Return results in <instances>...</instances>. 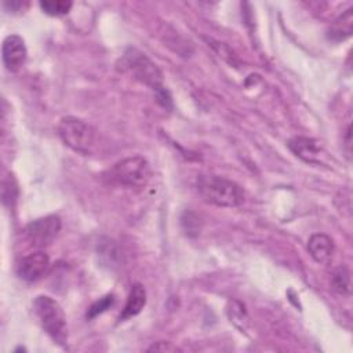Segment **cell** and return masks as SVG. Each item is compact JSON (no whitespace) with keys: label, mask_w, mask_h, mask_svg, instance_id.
I'll return each instance as SVG.
<instances>
[{"label":"cell","mask_w":353,"mask_h":353,"mask_svg":"<svg viewBox=\"0 0 353 353\" xmlns=\"http://www.w3.org/2000/svg\"><path fill=\"white\" fill-rule=\"evenodd\" d=\"M1 54H3V63L7 70L10 72L19 70L25 65L28 58V51H26L23 39L18 34L7 36L3 40Z\"/></svg>","instance_id":"obj_7"},{"label":"cell","mask_w":353,"mask_h":353,"mask_svg":"<svg viewBox=\"0 0 353 353\" xmlns=\"http://www.w3.org/2000/svg\"><path fill=\"white\" fill-rule=\"evenodd\" d=\"M50 259L46 252L37 251L25 255L17 265V274L23 281L39 280L48 269Z\"/></svg>","instance_id":"obj_8"},{"label":"cell","mask_w":353,"mask_h":353,"mask_svg":"<svg viewBox=\"0 0 353 353\" xmlns=\"http://www.w3.org/2000/svg\"><path fill=\"white\" fill-rule=\"evenodd\" d=\"M72 1H66V0H44L40 1V8L52 17H59V15H65L70 11L72 8Z\"/></svg>","instance_id":"obj_14"},{"label":"cell","mask_w":353,"mask_h":353,"mask_svg":"<svg viewBox=\"0 0 353 353\" xmlns=\"http://www.w3.org/2000/svg\"><path fill=\"white\" fill-rule=\"evenodd\" d=\"M106 178L120 186L143 188L152 178V168L142 156H131L113 164Z\"/></svg>","instance_id":"obj_4"},{"label":"cell","mask_w":353,"mask_h":353,"mask_svg":"<svg viewBox=\"0 0 353 353\" xmlns=\"http://www.w3.org/2000/svg\"><path fill=\"white\" fill-rule=\"evenodd\" d=\"M121 65L137 80L149 85L157 94V98L163 106H167V102L171 103L170 94L163 85V74L160 69L143 52L138 51L137 48H127L121 59Z\"/></svg>","instance_id":"obj_1"},{"label":"cell","mask_w":353,"mask_h":353,"mask_svg":"<svg viewBox=\"0 0 353 353\" xmlns=\"http://www.w3.org/2000/svg\"><path fill=\"white\" fill-rule=\"evenodd\" d=\"M196 188L204 201L218 207H237L244 201L241 186L223 176L199 175Z\"/></svg>","instance_id":"obj_2"},{"label":"cell","mask_w":353,"mask_h":353,"mask_svg":"<svg viewBox=\"0 0 353 353\" xmlns=\"http://www.w3.org/2000/svg\"><path fill=\"white\" fill-rule=\"evenodd\" d=\"M58 134L66 146L83 154H88L94 145L95 134L92 127L77 117H63L59 121Z\"/></svg>","instance_id":"obj_5"},{"label":"cell","mask_w":353,"mask_h":353,"mask_svg":"<svg viewBox=\"0 0 353 353\" xmlns=\"http://www.w3.org/2000/svg\"><path fill=\"white\" fill-rule=\"evenodd\" d=\"M307 251L319 263H328L334 255V241L324 233H314L307 241Z\"/></svg>","instance_id":"obj_10"},{"label":"cell","mask_w":353,"mask_h":353,"mask_svg":"<svg viewBox=\"0 0 353 353\" xmlns=\"http://www.w3.org/2000/svg\"><path fill=\"white\" fill-rule=\"evenodd\" d=\"M114 302V296L112 294H108L102 298H99L97 302H94L88 310H87V319H94L95 316L106 312Z\"/></svg>","instance_id":"obj_16"},{"label":"cell","mask_w":353,"mask_h":353,"mask_svg":"<svg viewBox=\"0 0 353 353\" xmlns=\"http://www.w3.org/2000/svg\"><path fill=\"white\" fill-rule=\"evenodd\" d=\"M148 350L149 352H176L179 349L175 345H172L171 342H157V343L152 345Z\"/></svg>","instance_id":"obj_18"},{"label":"cell","mask_w":353,"mask_h":353,"mask_svg":"<svg viewBox=\"0 0 353 353\" xmlns=\"http://www.w3.org/2000/svg\"><path fill=\"white\" fill-rule=\"evenodd\" d=\"M226 313L229 320L240 330L245 331L248 327V313L245 306L240 301H230L226 307Z\"/></svg>","instance_id":"obj_13"},{"label":"cell","mask_w":353,"mask_h":353,"mask_svg":"<svg viewBox=\"0 0 353 353\" xmlns=\"http://www.w3.org/2000/svg\"><path fill=\"white\" fill-rule=\"evenodd\" d=\"M33 310L41 328L57 343L68 341V324L61 305L48 295H39L33 302Z\"/></svg>","instance_id":"obj_3"},{"label":"cell","mask_w":353,"mask_h":353,"mask_svg":"<svg viewBox=\"0 0 353 353\" xmlns=\"http://www.w3.org/2000/svg\"><path fill=\"white\" fill-rule=\"evenodd\" d=\"M181 221H182L183 230L186 232L188 236H196L199 233L200 226H199V218L196 214H193L190 211H185Z\"/></svg>","instance_id":"obj_17"},{"label":"cell","mask_w":353,"mask_h":353,"mask_svg":"<svg viewBox=\"0 0 353 353\" xmlns=\"http://www.w3.org/2000/svg\"><path fill=\"white\" fill-rule=\"evenodd\" d=\"M145 303H146V291L143 285L134 284L127 296V302L120 314V320H127L130 317L137 316L143 309Z\"/></svg>","instance_id":"obj_11"},{"label":"cell","mask_w":353,"mask_h":353,"mask_svg":"<svg viewBox=\"0 0 353 353\" xmlns=\"http://www.w3.org/2000/svg\"><path fill=\"white\" fill-rule=\"evenodd\" d=\"M290 150L306 163L320 164L323 149L319 141L307 137H294L288 141Z\"/></svg>","instance_id":"obj_9"},{"label":"cell","mask_w":353,"mask_h":353,"mask_svg":"<svg viewBox=\"0 0 353 353\" xmlns=\"http://www.w3.org/2000/svg\"><path fill=\"white\" fill-rule=\"evenodd\" d=\"M352 32H353V8H349L331 23L327 36L334 41H342L350 37Z\"/></svg>","instance_id":"obj_12"},{"label":"cell","mask_w":353,"mask_h":353,"mask_svg":"<svg viewBox=\"0 0 353 353\" xmlns=\"http://www.w3.org/2000/svg\"><path fill=\"white\" fill-rule=\"evenodd\" d=\"M61 230V219L57 215H47L32 221L26 226V237L33 245L43 247L50 244Z\"/></svg>","instance_id":"obj_6"},{"label":"cell","mask_w":353,"mask_h":353,"mask_svg":"<svg viewBox=\"0 0 353 353\" xmlns=\"http://www.w3.org/2000/svg\"><path fill=\"white\" fill-rule=\"evenodd\" d=\"M332 285L341 294H347L350 290V273L346 268L341 266L334 272Z\"/></svg>","instance_id":"obj_15"}]
</instances>
